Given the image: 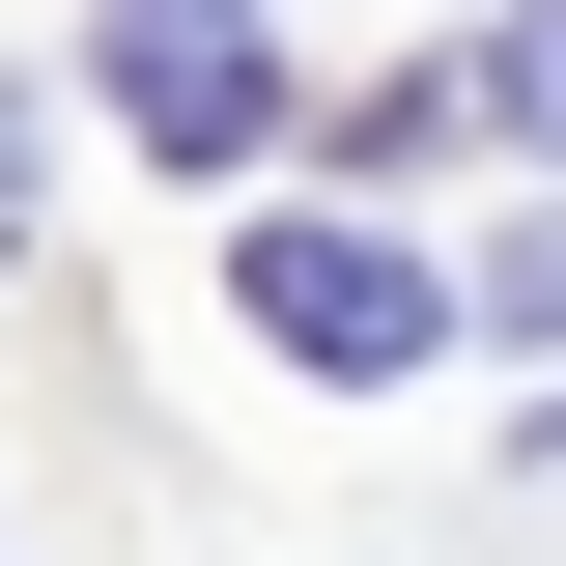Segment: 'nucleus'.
I'll return each mask as SVG.
<instances>
[{
	"label": "nucleus",
	"instance_id": "1",
	"mask_svg": "<svg viewBox=\"0 0 566 566\" xmlns=\"http://www.w3.org/2000/svg\"><path fill=\"white\" fill-rule=\"evenodd\" d=\"M227 312H255L283 368H424V340H453V283L368 255V227H227Z\"/></svg>",
	"mask_w": 566,
	"mask_h": 566
},
{
	"label": "nucleus",
	"instance_id": "3",
	"mask_svg": "<svg viewBox=\"0 0 566 566\" xmlns=\"http://www.w3.org/2000/svg\"><path fill=\"white\" fill-rule=\"evenodd\" d=\"M453 142H566V0H538V29H482L453 85H397V170H453Z\"/></svg>",
	"mask_w": 566,
	"mask_h": 566
},
{
	"label": "nucleus",
	"instance_id": "2",
	"mask_svg": "<svg viewBox=\"0 0 566 566\" xmlns=\"http://www.w3.org/2000/svg\"><path fill=\"white\" fill-rule=\"evenodd\" d=\"M114 114L170 142V170H255V142H283V57H255V0H114Z\"/></svg>",
	"mask_w": 566,
	"mask_h": 566
}]
</instances>
